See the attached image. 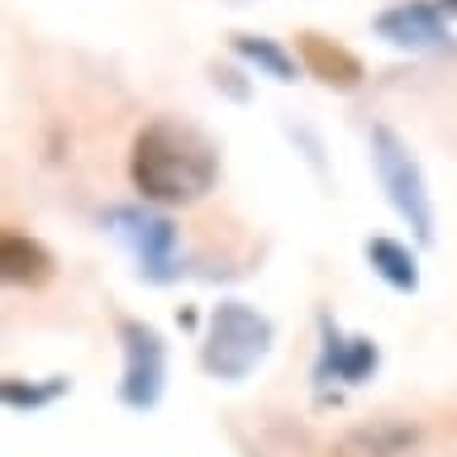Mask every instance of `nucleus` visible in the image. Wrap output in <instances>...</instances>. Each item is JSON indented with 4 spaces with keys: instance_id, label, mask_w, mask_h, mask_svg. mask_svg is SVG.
Here are the masks:
<instances>
[{
    "instance_id": "f257e3e1",
    "label": "nucleus",
    "mask_w": 457,
    "mask_h": 457,
    "mask_svg": "<svg viewBox=\"0 0 457 457\" xmlns=\"http://www.w3.org/2000/svg\"><path fill=\"white\" fill-rule=\"evenodd\" d=\"M129 181L148 205H195L220 181V148L186 120H148L129 148Z\"/></svg>"
},
{
    "instance_id": "f03ea898",
    "label": "nucleus",
    "mask_w": 457,
    "mask_h": 457,
    "mask_svg": "<svg viewBox=\"0 0 457 457\" xmlns=\"http://www.w3.org/2000/svg\"><path fill=\"white\" fill-rule=\"evenodd\" d=\"M267 353H271V320L262 310L243 305V300L214 305L205 348H200V367L214 381H248Z\"/></svg>"
},
{
    "instance_id": "7ed1b4c3",
    "label": "nucleus",
    "mask_w": 457,
    "mask_h": 457,
    "mask_svg": "<svg viewBox=\"0 0 457 457\" xmlns=\"http://www.w3.org/2000/svg\"><path fill=\"white\" fill-rule=\"evenodd\" d=\"M371 162H377L381 191L395 205V214L414 228L420 243H434V200H428V181H424L420 162L410 157V148L400 143L395 129H386V124L371 129Z\"/></svg>"
},
{
    "instance_id": "20e7f679",
    "label": "nucleus",
    "mask_w": 457,
    "mask_h": 457,
    "mask_svg": "<svg viewBox=\"0 0 457 457\" xmlns=\"http://www.w3.org/2000/svg\"><path fill=\"white\" fill-rule=\"evenodd\" d=\"M105 220H110L114 234L129 243V253H134V262L148 281H171L177 277V224H171L162 210L114 205Z\"/></svg>"
},
{
    "instance_id": "39448f33",
    "label": "nucleus",
    "mask_w": 457,
    "mask_h": 457,
    "mask_svg": "<svg viewBox=\"0 0 457 457\" xmlns=\"http://www.w3.org/2000/svg\"><path fill=\"white\" fill-rule=\"evenodd\" d=\"M120 343H124L120 400L129 410H153L167 386V343L143 320H120Z\"/></svg>"
},
{
    "instance_id": "423d86ee",
    "label": "nucleus",
    "mask_w": 457,
    "mask_h": 457,
    "mask_svg": "<svg viewBox=\"0 0 457 457\" xmlns=\"http://www.w3.org/2000/svg\"><path fill=\"white\" fill-rule=\"evenodd\" d=\"M377 38L400 53H438L448 48V24H443V10L428 0H400L377 14Z\"/></svg>"
},
{
    "instance_id": "0eeeda50",
    "label": "nucleus",
    "mask_w": 457,
    "mask_h": 457,
    "mask_svg": "<svg viewBox=\"0 0 457 457\" xmlns=\"http://www.w3.org/2000/svg\"><path fill=\"white\" fill-rule=\"evenodd\" d=\"M295 53H300V62H305L310 77L320 86H328V91H357L362 77H367L362 57H357L353 48H343L338 38L320 34V29H300V34H295Z\"/></svg>"
},
{
    "instance_id": "6e6552de",
    "label": "nucleus",
    "mask_w": 457,
    "mask_h": 457,
    "mask_svg": "<svg viewBox=\"0 0 457 457\" xmlns=\"http://www.w3.org/2000/svg\"><path fill=\"white\" fill-rule=\"evenodd\" d=\"M377 371V343L371 338H343L334 324L324 320V353H320V381H367Z\"/></svg>"
},
{
    "instance_id": "1a4fd4ad",
    "label": "nucleus",
    "mask_w": 457,
    "mask_h": 457,
    "mask_svg": "<svg viewBox=\"0 0 457 457\" xmlns=\"http://www.w3.org/2000/svg\"><path fill=\"white\" fill-rule=\"evenodd\" d=\"M0 277L10 286H43L53 277V253L43 248L38 238L5 228V234H0Z\"/></svg>"
},
{
    "instance_id": "9d476101",
    "label": "nucleus",
    "mask_w": 457,
    "mask_h": 457,
    "mask_svg": "<svg viewBox=\"0 0 457 457\" xmlns=\"http://www.w3.org/2000/svg\"><path fill=\"white\" fill-rule=\"evenodd\" d=\"M405 448H414V428L410 424H371V428H357V434L343 438V453L348 457H405Z\"/></svg>"
},
{
    "instance_id": "9b49d317",
    "label": "nucleus",
    "mask_w": 457,
    "mask_h": 457,
    "mask_svg": "<svg viewBox=\"0 0 457 457\" xmlns=\"http://www.w3.org/2000/svg\"><path fill=\"white\" fill-rule=\"evenodd\" d=\"M367 262H371V271H377L386 286H395V291H414V286H420L414 253L405 248V243H395V238H367Z\"/></svg>"
},
{
    "instance_id": "f8f14e48",
    "label": "nucleus",
    "mask_w": 457,
    "mask_h": 457,
    "mask_svg": "<svg viewBox=\"0 0 457 457\" xmlns=\"http://www.w3.org/2000/svg\"><path fill=\"white\" fill-rule=\"evenodd\" d=\"M228 43H234V53L243 57V62H253L257 71H267V77H277V81H295V62L271 38H262V34H234Z\"/></svg>"
},
{
    "instance_id": "ddd939ff",
    "label": "nucleus",
    "mask_w": 457,
    "mask_h": 457,
    "mask_svg": "<svg viewBox=\"0 0 457 457\" xmlns=\"http://www.w3.org/2000/svg\"><path fill=\"white\" fill-rule=\"evenodd\" d=\"M5 405L10 410H38V405H48V400H57L67 391V381H53V386H24L20 377H5Z\"/></svg>"
},
{
    "instance_id": "4468645a",
    "label": "nucleus",
    "mask_w": 457,
    "mask_h": 457,
    "mask_svg": "<svg viewBox=\"0 0 457 457\" xmlns=\"http://www.w3.org/2000/svg\"><path fill=\"white\" fill-rule=\"evenodd\" d=\"M434 5H438L443 14H457V0H434Z\"/></svg>"
}]
</instances>
